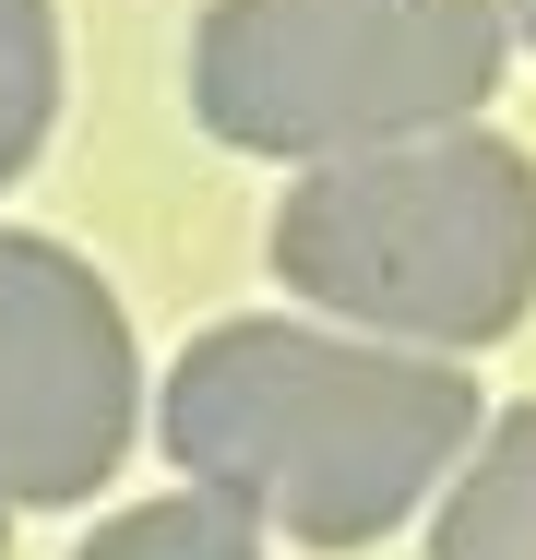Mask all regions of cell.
Segmentation results:
<instances>
[{
  "label": "cell",
  "instance_id": "6da1fadb",
  "mask_svg": "<svg viewBox=\"0 0 536 560\" xmlns=\"http://www.w3.org/2000/svg\"><path fill=\"white\" fill-rule=\"evenodd\" d=\"M477 430L489 406L453 358H406V346L287 323V311L191 335L155 394L167 465L299 549L394 537L418 501H441V477L465 465Z\"/></svg>",
  "mask_w": 536,
  "mask_h": 560
},
{
  "label": "cell",
  "instance_id": "7a4b0ae2",
  "mask_svg": "<svg viewBox=\"0 0 536 560\" xmlns=\"http://www.w3.org/2000/svg\"><path fill=\"white\" fill-rule=\"evenodd\" d=\"M275 275L334 335L453 358L536 311V155L501 131H418L299 167L275 203Z\"/></svg>",
  "mask_w": 536,
  "mask_h": 560
},
{
  "label": "cell",
  "instance_id": "3957f363",
  "mask_svg": "<svg viewBox=\"0 0 536 560\" xmlns=\"http://www.w3.org/2000/svg\"><path fill=\"white\" fill-rule=\"evenodd\" d=\"M489 0H203L191 24V119L238 155L334 167L418 131H465L501 96Z\"/></svg>",
  "mask_w": 536,
  "mask_h": 560
},
{
  "label": "cell",
  "instance_id": "277c9868",
  "mask_svg": "<svg viewBox=\"0 0 536 560\" xmlns=\"http://www.w3.org/2000/svg\"><path fill=\"white\" fill-rule=\"evenodd\" d=\"M143 430V358L84 250L0 226V513L96 501Z\"/></svg>",
  "mask_w": 536,
  "mask_h": 560
},
{
  "label": "cell",
  "instance_id": "5b68a950",
  "mask_svg": "<svg viewBox=\"0 0 536 560\" xmlns=\"http://www.w3.org/2000/svg\"><path fill=\"white\" fill-rule=\"evenodd\" d=\"M429 560H536V406H501L441 477Z\"/></svg>",
  "mask_w": 536,
  "mask_h": 560
},
{
  "label": "cell",
  "instance_id": "8992f818",
  "mask_svg": "<svg viewBox=\"0 0 536 560\" xmlns=\"http://www.w3.org/2000/svg\"><path fill=\"white\" fill-rule=\"evenodd\" d=\"M72 560H263V525L214 489H167V501H131L107 513Z\"/></svg>",
  "mask_w": 536,
  "mask_h": 560
},
{
  "label": "cell",
  "instance_id": "52a82bcc",
  "mask_svg": "<svg viewBox=\"0 0 536 560\" xmlns=\"http://www.w3.org/2000/svg\"><path fill=\"white\" fill-rule=\"evenodd\" d=\"M60 119V12L48 0H0V191L36 167Z\"/></svg>",
  "mask_w": 536,
  "mask_h": 560
},
{
  "label": "cell",
  "instance_id": "ba28073f",
  "mask_svg": "<svg viewBox=\"0 0 536 560\" xmlns=\"http://www.w3.org/2000/svg\"><path fill=\"white\" fill-rule=\"evenodd\" d=\"M489 12H501V36H525V48H536V0H489Z\"/></svg>",
  "mask_w": 536,
  "mask_h": 560
},
{
  "label": "cell",
  "instance_id": "9c48e42d",
  "mask_svg": "<svg viewBox=\"0 0 536 560\" xmlns=\"http://www.w3.org/2000/svg\"><path fill=\"white\" fill-rule=\"evenodd\" d=\"M0 537H12V513H0Z\"/></svg>",
  "mask_w": 536,
  "mask_h": 560
}]
</instances>
